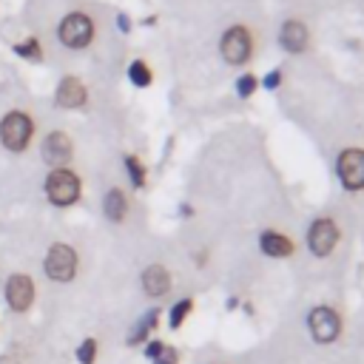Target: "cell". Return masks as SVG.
<instances>
[{
	"mask_svg": "<svg viewBox=\"0 0 364 364\" xmlns=\"http://www.w3.org/2000/svg\"><path fill=\"white\" fill-rule=\"evenodd\" d=\"M46 196H48L51 205H60V208L74 205L77 196H80V179H77V173H71L65 168H54L48 173V179H46Z\"/></svg>",
	"mask_w": 364,
	"mask_h": 364,
	"instance_id": "obj_1",
	"label": "cell"
},
{
	"mask_svg": "<svg viewBox=\"0 0 364 364\" xmlns=\"http://www.w3.org/2000/svg\"><path fill=\"white\" fill-rule=\"evenodd\" d=\"M0 139H3V145L9 151H14V154L23 151L28 145V139H31V119L23 111L6 114L3 122H0Z\"/></svg>",
	"mask_w": 364,
	"mask_h": 364,
	"instance_id": "obj_2",
	"label": "cell"
},
{
	"mask_svg": "<svg viewBox=\"0 0 364 364\" xmlns=\"http://www.w3.org/2000/svg\"><path fill=\"white\" fill-rule=\"evenodd\" d=\"M91 37H94V26L88 20V14H82V11H74L60 23V40L68 48H85L91 43Z\"/></svg>",
	"mask_w": 364,
	"mask_h": 364,
	"instance_id": "obj_3",
	"label": "cell"
},
{
	"mask_svg": "<svg viewBox=\"0 0 364 364\" xmlns=\"http://www.w3.org/2000/svg\"><path fill=\"white\" fill-rule=\"evenodd\" d=\"M46 276L54 279V282H68L74 279V270H77V256L68 245H51V250L46 253Z\"/></svg>",
	"mask_w": 364,
	"mask_h": 364,
	"instance_id": "obj_4",
	"label": "cell"
},
{
	"mask_svg": "<svg viewBox=\"0 0 364 364\" xmlns=\"http://www.w3.org/2000/svg\"><path fill=\"white\" fill-rule=\"evenodd\" d=\"M336 168H338V179L344 188H350V191L364 188V151H358V148L341 151Z\"/></svg>",
	"mask_w": 364,
	"mask_h": 364,
	"instance_id": "obj_5",
	"label": "cell"
},
{
	"mask_svg": "<svg viewBox=\"0 0 364 364\" xmlns=\"http://www.w3.org/2000/svg\"><path fill=\"white\" fill-rule=\"evenodd\" d=\"M222 57L230 63V65H239L250 57V34L242 28V26H233L222 34Z\"/></svg>",
	"mask_w": 364,
	"mask_h": 364,
	"instance_id": "obj_6",
	"label": "cell"
},
{
	"mask_svg": "<svg viewBox=\"0 0 364 364\" xmlns=\"http://www.w3.org/2000/svg\"><path fill=\"white\" fill-rule=\"evenodd\" d=\"M31 301H34V284H31V279L23 276V273L9 276V282H6V304L14 313H26L31 307Z\"/></svg>",
	"mask_w": 364,
	"mask_h": 364,
	"instance_id": "obj_7",
	"label": "cell"
},
{
	"mask_svg": "<svg viewBox=\"0 0 364 364\" xmlns=\"http://www.w3.org/2000/svg\"><path fill=\"white\" fill-rule=\"evenodd\" d=\"M307 327H310V333H313L316 341L327 344V341H333V338L338 336L341 321H338V316H336L330 307H316V310L310 313V318H307Z\"/></svg>",
	"mask_w": 364,
	"mask_h": 364,
	"instance_id": "obj_8",
	"label": "cell"
},
{
	"mask_svg": "<svg viewBox=\"0 0 364 364\" xmlns=\"http://www.w3.org/2000/svg\"><path fill=\"white\" fill-rule=\"evenodd\" d=\"M336 239H338V230L330 219H316L310 233H307V242H310V250L316 256H327L333 247H336Z\"/></svg>",
	"mask_w": 364,
	"mask_h": 364,
	"instance_id": "obj_9",
	"label": "cell"
},
{
	"mask_svg": "<svg viewBox=\"0 0 364 364\" xmlns=\"http://www.w3.org/2000/svg\"><path fill=\"white\" fill-rule=\"evenodd\" d=\"M43 159L48 165H63L65 159H71V139L63 131L48 134L46 142H43Z\"/></svg>",
	"mask_w": 364,
	"mask_h": 364,
	"instance_id": "obj_10",
	"label": "cell"
},
{
	"mask_svg": "<svg viewBox=\"0 0 364 364\" xmlns=\"http://www.w3.org/2000/svg\"><path fill=\"white\" fill-rule=\"evenodd\" d=\"M279 40H282L284 51H293V54L304 51V48H307V28H304V23H299V20H287V23L282 26Z\"/></svg>",
	"mask_w": 364,
	"mask_h": 364,
	"instance_id": "obj_11",
	"label": "cell"
},
{
	"mask_svg": "<svg viewBox=\"0 0 364 364\" xmlns=\"http://www.w3.org/2000/svg\"><path fill=\"white\" fill-rule=\"evenodd\" d=\"M85 102V85L77 77H65L57 88V105L63 108H80Z\"/></svg>",
	"mask_w": 364,
	"mask_h": 364,
	"instance_id": "obj_12",
	"label": "cell"
},
{
	"mask_svg": "<svg viewBox=\"0 0 364 364\" xmlns=\"http://www.w3.org/2000/svg\"><path fill=\"white\" fill-rule=\"evenodd\" d=\"M142 287H145L148 296H162V293H168V287H171L168 270H165L162 264H151V267L142 273Z\"/></svg>",
	"mask_w": 364,
	"mask_h": 364,
	"instance_id": "obj_13",
	"label": "cell"
},
{
	"mask_svg": "<svg viewBox=\"0 0 364 364\" xmlns=\"http://www.w3.org/2000/svg\"><path fill=\"white\" fill-rule=\"evenodd\" d=\"M259 245H262V250H264L267 256H287V253L293 250L290 239H287V236H282V233H273V230L262 233Z\"/></svg>",
	"mask_w": 364,
	"mask_h": 364,
	"instance_id": "obj_14",
	"label": "cell"
},
{
	"mask_svg": "<svg viewBox=\"0 0 364 364\" xmlns=\"http://www.w3.org/2000/svg\"><path fill=\"white\" fill-rule=\"evenodd\" d=\"M105 216L111 219V222H122V216H125V210H128V199H125V193L119 191V188H114V191H108L105 193Z\"/></svg>",
	"mask_w": 364,
	"mask_h": 364,
	"instance_id": "obj_15",
	"label": "cell"
},
{
	"mask_svg": "<svg viewBox=\"0 0 364 364\" xmlns=\"http://www.w3.org/2000/svg\"><path fill=\"white\" fill-rule=\"evenodd\" d=\"M156 316H159V310H148L145 316H142V321H136V327L131 330V336H128V344H139L151 330H154V324H156Z\"/></svg>",
	"mask_w": 364,
	"mask_h": 364,
	"instance_id": "obj_16",
	"label": "cell"
},
{
	"mask_svg": "<svg viewBox=\"0 0 364 364\" xmlns=\"http://www.w3.org/2000/svg\"><path fill=\"white\" fill-rule=\"evenodd\" d=\"M128 77H131V82H134V85H139V88H145V85L151 82V71H148V65H145L142 60L131 63V68H128Z\"/></svg>",
	"mask_w": 364,
	"mask_h": 364,
	"instance_id": "obj_17",
	"label": "cell"
},
{
	"mask_svg": "<svg viewBox=\"0 0 364 364\" xmlns=\"http://www.w3.org/2000/svg\"><path fill=\"white\" fill-rule=\"evenodd\" d=\"M14 54H20V57H28V60H40V43H37V37H28L26 43H20V46H14Z\"/></svg>",
	"mask_w": 364,
	"mask_h": 364,
	"instance_id": "obj_18",
	"label": "cell"
},
{
	"mask_svg": "<svg viewBox=\"0 0 364 364\" xmlns=\"http://www.w3.org/2000/svg\"><path fill=\"white\" fill-rule=\"evenodd\" d=\"M97 358V341L94 338H85L80 347H77V361L80 364H94Z\"/></svg>",
	"mask_w": 364,
	"mask_h": 364,
	"instance_id": "obj_19",
	"label": "cell"
},
{
	"mask_svg": "<svg viewBox=\"0 0 364 364\" xmlns=\"http://www.w3.org/2000/svg\"><path fill=\"white\" fill-rule=\"evenodd\" d=\"M188 313H191V299H182V301H176V304H173V310H171V327L176 330Z\"/></svg>",
	"mask_w": 364,
	"mask_h": 364,
	"instance_id": "obj_20",
	"label": "cell"
},
{
	"mask_svg": "<svg viewBox=\"0 0 364 364\" xmlns=\"http://www.w3.org/2000/svg\"><path fill=\"white\" fill-rule=\"evenodd\" d=\"M125 165H128V171H131V182L139 188V185L145 182V171H142V165L136 162V156H128V159H125Z\"/></svg>",
	"mask_w": 364,
	"mask_h": 364,
	"instance_id": "obj_21",
	"label": "cell"
},
{
	"mask_svg": "<svg viewBox=\"0 0 364 364\" xmlns=\"http://www.w3.org/2000/svg\"><path fill=\"white\" fill-rule=\"evenodd\" d=\"M256 85H259V82H256V77H253V74H245V77H239L236 91H239V97H250Z\"/></svg>",
	"mask_w": 364,
	"mask_h": 364,
	"instance_id": "obj_22",
	"label": "cell"
},
{
	"mask_svg": "<svg viewBox=\"0 0 364 364\" xmlns=\"http://www.w3.org/2000/svg\"><path fill=\"white\" fill-rule=\"evenodd\" d=\"M154 364H176V350H173V347H168V344H162V350L156 353Z\"/></svg>",
	"mask_w": 364,
	"mask_h": 364,
	"instance_id": "obj_23",
	"label": "cell"
},
{
	"mask_svg": "<svg viewBox=\"0 0 364 364\" xmlns=\"http://www.w3.org/2000/svg\"><path fill=\"white\" fill-rule=\"evenodd\" d=\"M159 350H162V341H151V344L145 347V355H148V358H156Z\"/></svg>",
	"mask_w": 364,
	"mask_h": 364,
	"instance_id": "obj_24",
	"label": "cell"
},
{
	"mask_svg": "<svg viewBox=\"0 0 364 364\" xmlns=\"http://www.w3.org/2000/svg\"><path fill=\"white\" fill-rule=\"evenodd\" d=\"M264 85H267V88H276V85H279V71H270V74L264 77Z\"/></svg>",
	"mask_w": 364,
	"mask_h": 364,
	"instance_id": "obj_25",
	"label": "cell"
}]
</instances>
